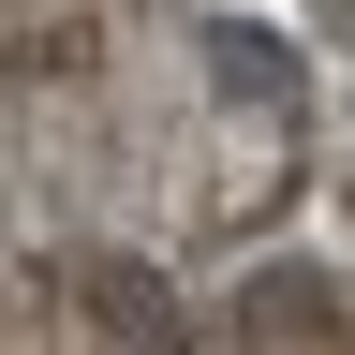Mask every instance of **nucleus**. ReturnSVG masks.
<instances>
[{
  "label": "nucleus",
  "mask_w": 355,
  "mask_h": 355,
  "mask_svg": "<svg viewBox=\"0 0 355 355\" xmlns=\"http://www.w3.org/2000/svg\"><path fill=\"white\" fill-rule=\"evenodd\" d=\"M207 60H222L237 104H282V44H266V30H207Z\"/></svg>",
  "instance_id": "nucleus-1"
}]
</instances>
